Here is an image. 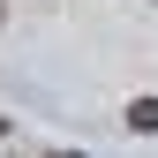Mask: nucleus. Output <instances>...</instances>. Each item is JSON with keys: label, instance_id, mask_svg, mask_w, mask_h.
Segmentation results:
<instances>
[{"label": "nucleus", "instance_id": "obj_1", "mask_svg": "<svg viewBox=\"0 0 158 158\" xmlns=\"http://www.w3.org/2000/svg\"><path fill=\"white\" fill-rule=\"evenodd\" d=\"M128 128L135 135H158V98H135V106H128Z\"/></svg>", "mask_w": 158, "mask_h": 158}]
</instances>
